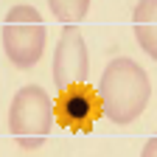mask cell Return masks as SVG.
Returning a JSON list of instances; mask_svg holds the SVG:
<instances>
[{
    "label": "cell",
    "mask_w": 157,
    "mask_h": 157,
    "mask_svg": "<svg viewBox=\"0 0 157 157\" xmlns=\"http://www.w3.org/2000/svg\"><path fill=\"white\" fill-rule=\"evenodd\" d=\"M98 95L104 104V115L112 124L126 126L146 112L151 98V78L135 59L115 56L101 73Z\"/></svg>",
    "instance_id": "cell-1"
},
{
    "label": "cell",
    "mask_w": 157,
    "mask_h": 157,
    "mask_svg": "<svg viewBox=\"0 0 157 157\" xmlns=\"http://www.w3.org/2000/svg\"><path fill=\"white\" fill-rule=\"evenodd\" d=\"M53 129V101L39 84L20 87L9 107V132L28 151L39 149Z\"/></svg>",
    "instance_id": "cell-2"
},
{
    "label": "cell",
    "mask_w": 157,
    "mask_h": 157,
    "mask_svg": "<svg viewBox=\"0 0 157 157\" xmlns=\"http://www.w3.org/2000/svg\"><path fill=\"white\" fill-rule=\"evenodd\" d=\"M45 20L34 6H14L3 20V51L17 70H31L45 51Z\"/></svg>",
    "instance_id": "cell-3"
},
{
    "label": "cell",
    "mask_w": 157,
    "mask_h": 157,
    "mask_svg": "<svg viewBox=\"0 0 157 157\" xmlns=\"http://www.w3.org/2000/svg\"><path fill=\"white\" fill-rule=\"evenodd\" d=\"M101 115H104V104L98 95V87L78 82L59 90L53 104V118L67 132H90Z\"/></svg>",
    "instance_id": "cell-4"
},
{
    "label": "cell",
    "mask_w": 157,
    "mask_h": 157,
    "mask_svg": "<svg viewBox=\"0 0 157 157\" xmlns=\"http://www.w3.org/2000/svg\"><path fill=\"white\" fill-rule=\"evenodd\" d=\"M53 84L62 90L67 84H78V82H87L90 76V53H87V42L78 25H65L62 36L56 42L53 51Z\"/></svg>",
    "instance_id": "cell-5"
},
{
    "label": "cell",
    "mask_w": 157,
    "mask_h": 157,
    "mask_svg": "<svg viewBox=\"0 0 157 157\" xmlns=\"http://www.w3.org/2000/svg\"><path fill=\"white\" fill-rule=\"evenodd\" d=\"M132 28L137 45L146 51L149 59L157 62V0H137L132 14Z\"/></svg>",
    "instance_id": "cell-6"
},
{
    "label": "cell",
    "mask_w": 157,
    "mask_h": 157,
    "mask_svg": "<svg viewBox=\"0 0 157 157\" xmlns=\"http://www.w3.org/2000/svg\"><path fill=\"white\" fill-rule=\"evenodd\" d=\"M48 6L62 25H78L87 17L90 0H48Z\"/></svg>",
    "instance_id": "cell-7"
},
{
    "label": "cell",
    "mask_w": 157,
    "mask_h": 157,
    "mask_svg": "<svg viewBox=\"0 0 157 157\" xmlns=\"http://www.w3.org/2000/svg\"><path fill=\"white\" fill-rule=\"evenodd\" d=\"M140 157H157V135H154V137H149V140H146V146H143Z\"/></svg>",
    "instance_id": "cell-8"
}]
</instances>
